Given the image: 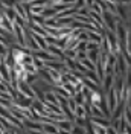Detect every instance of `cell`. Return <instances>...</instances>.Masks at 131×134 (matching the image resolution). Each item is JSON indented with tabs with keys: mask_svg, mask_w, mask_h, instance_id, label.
<instances>
[{
	"mask_svg": "<svg viewBox=\"0 0 131 134\" xmlns=\"http://www.w3.org/2000/svg\"><path fill=\"white\" fill-rule=\"evenodd\" d=\"M3 15L8 18L9 21H15V18H17V12H15V9L14 8H5L3 9Z\"/></svg>",
	"mask_w": 131,
	"mask_h": 134,
	"instance_id": "9",
	"label": "cell"
},
{
	"mask_svg": "<svg viewBox=\"0 0 131 134\" xmlns=\"http://www.w3.org/2000/svg\"><path fill=\"white\" fill-rule=\"evenodd\" d=\"M18 93L25 94L26 98H31V99H37L35 94H34V90H32V85L28 82H18L17 84V88H15Z\"/></svg>",
	"mask_w": 131,
	"mask_h": 134,
	"instance_id": "1",
	"label": "cell"
},
{
	"mask_svg": "<svg viewBox=\"0 0 131 134\" xmlns=\"http://www.w3.org/2000/svg\"><path fill=\"white\" fill-rule=\"evenodd\" d=\"M104 93H102V90H95V92H91L90 94V104L93 105V107H99L101 108V104H102V99H104Z\"/></svg>",
	"mask_w": 131,
	"mask_h": 134,
	"instance_id": "3",
	"label": "cell"
},
{
	"mask_svg": "<svg viewBox=\"0 0 131 134\" xmlns=\"http://www.w3.org/2000/svg\"><path fill=\"white\" fill-rule=\"evenodd\" d=\"M93 5H95V0H85V8L90 9Z\"/></svg>",
	"mask_w": 131,
	"mask_h": 134,
	"instance_id": "14",
	"label": "cell"
},
{
	"mask_svg": "<svg viewBox=\"0 0 131 134\" xmlns=\"http://www.w3.org/2000/svg\"><path fill=\"white\" fill-rule=\"evenodd\" d=\"M89 120L95 126H101V128H110L111 126V119H107V117H89Z\"/></svg>",
	"mask_w": 131,
	"mask_h": 134,
	"instance_id": "4",
	"label": "cell"
},
{
	"mask_svg": "<svg viewBox=\"0 0 131 134\" xmlns=\"http://www.w3.org/2000/svg\"><path fill=\"white\" fill-rule=\"evenodd\" d=\"M67 107H69V110H70V111H73V113H75V110H76V107H78V105H76V102L73 100V98L67 99Z\"/></svg>",
	"mask_w": 131,
	"mask_h": 134,
	"instance_id": "13",
	"label": "cell"
},
{
	"mask_svg": "<svg viewBox=\"0 0 131 134\" xmlns=\"http://www.w3.org/2000/svg\"><path fill=\"white\" fill-rule=\"evenodd\" d=\"M2 63H3V61H2V57H0V64H2Z\"/></svg>",
	"mask_w": 131,
	"mask_h": 134,
	"instance_id": "16",
	"label": "cell"
},
{
	"mask_svg": "<svg viewBox=\"0 0 131 134\" xmlns=\"http://www.w3.org/2000/svg\"><path fill=\"white\" fill-rule=\"evenodd\" d=\"M57 126L58 130H63V131H72V126H73V122H70V120H67V119H64V120H58L57 122Z\"/></svg>",
	"mask_w": 131,
	"mask_h": 134,
	"instance_id": "7",
	"label": "cell"
},
{
	"mask_svg": "<svg viewBox=\"0 0 131 134\" xmlns=\"http://www.w3.org/2000/svg\"><path fill=\"white\" fill-rule=\"evenodd\" d=\"M130 11H131V6H130Z\"/></svg>",
	"mask_w": 131,
	"mask_h": 134,
	"instance_id": "17",
	"label": "cell"
},
{
	"mask_svg": "<svg viewBox=\"0 0 131 134\" xmlns=\"http://www.w3.org/2000/svg\"><path fill=\"white\" fill-rule=\"evenodd\" d=\"M31 108L37 113V114H40V116H46V105L43 104V102H40V100H34V104H32V107Z\"/></svg>",
	"mask_w": 131,
	"mask_h": 134,
	"instance_id": "6",
	"label": "cell"
},
{
	"mask_svg": "<svg viewBox=\"0 0 131 134\" xmlns=\"http://www.w3.org/2000/svg\"><path fill=\"white\" fill-rule=\"evenodd\" d=\"M23 125H25L26 131H43V124L37 122V120H31V119H28V120L23 122Z\"/></svg>",
	"mask_w": 131,
	"mask_h": 134,
	"instance_id": "5",
	"label": "cell"
},
{
	"mask_svg": "<svg viewBox=\"0 0 131 134\" xmlns=\"http://www.w3.org/2000/svg\"><path fill=\"white\" fill-rule=\"evenodd\" d=\"M113 85H114V75L108 73V75H105L104 81H102V84H101V90H102L104 94H107V93L113 88Z\"/></svg>",
	"mask_w": 131,
	"mask_h": 134,
	"instance_id": "2",
	"label": "cell"
},
{
	"mask_svg": "<svg viewBox=\"0 0 131 134\" xmlns=\"http://www.w3.org/2000/svg\"><path fill=\"white\" fill-rule=\"evenodd\" d=\"M17 3H18V0H2V6L3 8H14Z\"/></svg>",
	"mask_w": 131,
	"mask_h": 134,
	"instance_id": "11",
	"label": "cell"
},
{
	"mask_svg": "<svg viewBox=\"0 0 131 134\" xmlns=\"http://www.w3.org/2000/svg\"><path fill=\"white\" fill-rule=\"evenodd\" d=\"M2 14H3V11H2V9H0V17H2Z\"/></svg>",
	"mask_w": 131,
	"mask_h": 134,
	"instance_id": "15",
	"label": "cell"
},
{
	"mask_svg": "<svg viewBox=\"0 0 131 134\" xmlns=\"http://www.w3.org/2000/svg\"><path fill=\"white\" fill-rule=\"evenodd\" d=\"M70 134H87V133H85V128L73 125V126H72V131H70Z\"/></svg>",
	"mask_w": 131,
	"mask_h": 134,
	"instance_id": "12",
	"label": "cell"
},
{
	"mask_svg": "<svg viewBox=\"0 0 131 134\" xmlns=\"http://www.w3.org/2000/svg\"><path fill=\"white\" fill-rule=\"evenodd\" d=\"M99 57H101V49H96V50H89L87 52V58L90 59L93 64H96L99 61Z\"/></svg>",
	"mask_w": 131,
	"mask_h": 134,
	"instance_id": "8",
	"label": "cell"
},
{
	"mask_svg": "<svg viewBox=\"0 0 131 134\" xmlns=\"http://www.w3.org/2000/svg\"><path fill=\"white\" fill-rule=\"evenodd\" d=\"M75 117H81V119H89V114L84 108V105H78L75 110Z\"/></svg>",
	"mask_w": 131,
	"mask_h": 134,
	"instance_id": "10",
	"label": "cell"
}]
</instances>
